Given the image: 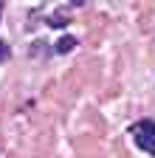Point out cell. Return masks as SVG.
Instances as JSON below:
<instances>
[{
	"label": "cell",
	"mask_w": 155,
	"mask_h": 158,
	"mask_svg": "<svg viewBox=\"0 0 155 158\" xmlns=\"http://www.w3.org/2000/svg\"><path fill=\"white\" fill-rule=\"evenodd\" d=\"M6 56H9V48H6V43H3V40H0V62H3Z\"/></svg>",
	"instance_id": "3957f363"
},
{
	"label": "cell",
	"mask_w": 155,
	"mask_h": 158,
	"mask_svg": "<svg viewBox=\"0 0 155 158\" xmlns=\"http://www.w3.org/2000/svg\"><path fill=\"white\" fill-rule=\"evenodd\" d=\"M130 135L135 138V144H138L144 152L155 155V122L152 118H144V122H135L130 127Z\"/></svg>",
	"instance_id": "6da1fadb"
},
{
	"label": "cell",
	"mask_w": 155,
	"mask_h": 158,
	"mask_svg": "<svg viewBox=\"0 0 155 158\" xmlns=\"http://www.w3.org/2000/svg\"><path fill=\"white\" fill-rule=\"evenodd\" d=\"M73 45H76V37H73V34H65V37H59V43L54 45V51H56V54H68Z\"/></svg>",
	"instance_id": "7a4b0ae2"
}]
</instances>
